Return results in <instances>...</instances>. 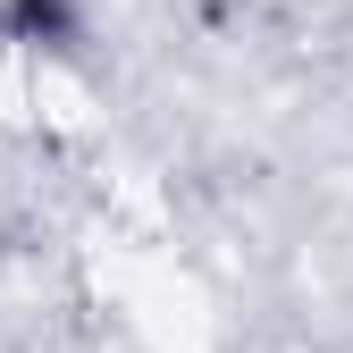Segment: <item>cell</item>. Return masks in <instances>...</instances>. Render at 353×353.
Masks as SVG:
<instances>
[{
    "label": "cell",
    "mask_w": 353,
    "mask_h": 353,
    "mask_svg": "<svg viewBox=\"0 0 353 353\" xmlns=\"http://www.w3.org/2000/svg\"><path fill=\"white\" fill-rule=\"evenodd\" d=\"M93 9L84 0H0V42H17V51H76Z\"/></svg>",
    "instance_id": "cell-1"
}]
</instances>
